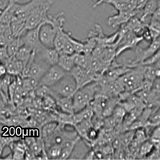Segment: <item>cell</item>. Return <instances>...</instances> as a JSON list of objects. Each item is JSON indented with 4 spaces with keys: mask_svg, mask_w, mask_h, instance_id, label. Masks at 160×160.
<instances>
[{
    "mask_svg": "<svg viewBox=\"0 0 160 160\" xmlns=\"http://www.w3.org/2000/svg\"><path fill=\"white\" fill-rule=\"evenodd\" d=\"M10 58L8 48L5 46H0V62L5 63Z\"/></svg>",
    "mask_w": 160,
    "mask_h": 160,
    "instance_id": "cell-26",
    "label": "cell"
},
{
    "mask_svg": "<svg viewBox=\"0 0 160 160\" xmlns=\"http://www.w3.org/2000/svg\"><path fill=\"white\" fill-rule=\"evenodd\" d=\"M153 150H155V147H154L152 142L148 139L146 140V141H144V142H142V143H141V145H140L138 158H147L150 155H151V152L153 151Z\"/></svg>",
    "mask_w": 160,
    "mask_h": 160,
    "instance_id": "cell-17",
    "label": "cell"
},
{
    "mask_svg": "<svg viewBox=\"0 0 160 160\" xmlns=\"http://www.w3.org/2000/svg\"><path fill=\"white\" fill-rule=\"evenodd\" d=\"M59 28L48 21H44L40 24L39 40L41 44L46 48H54V41Z\"/></svg>",
    "mask_w": 160,
    "mask_h": 160,
    "instance_id": "cell-3",
    "label": "cell"
},
{
    "mask_svg": "<svg viewBox=\"0 0 160 160\" xmlns=\"http://www.w3.org/2000/svg\"><path fill=\"white\" fill-rule=\"evenodd\" d=\"M8 26H9V23H4V22H0V35L5 32Z\"/></svg>",
    "mask_w": 160,
    "mask_h": 160,
    "instance_id": "cell-30",
    "label": "cell"
},
{
    "mask_svg": "<svg viewBox=\"0 0 160 160\" xmlns=\"http://www.w3.org/2000/svg\"><path fill=\"white\" fill-rule=\"evenodd\" d=\"M33 52H34V49L31 48V47L28 45H22L21 48H19L17 53L15 54V55L14 57L16 58L17 59L22 61L25 66L27 65L28 62H29L30 58H31V55H32Z\"/></svg>",
    "mask_w": 160,
    "mask_h": 160,
    "instance_id": "cell-13",
    "label": "cell"
},
{
    "mask_svg": "<svg viewBox=\"0 0 160 160\" xmlns=\"http://www.w3.org/2000/svg\"><path fill=\"white\" fill-rule=\"evenodd\" d=\"M133 139H135L140 144L142 143L146 140H148V136H147V134L145 132V130L142 129V128H138L136 132H135V135H134Z\"/></svg>",
    "mask_w": 160,
    "mask_h": 160,
    "instance_id": "cell-23",
    "label": "cell"
},
{
    "mask_svg": "<svg viewBox=\"0 0 160 160\" xmlns=\"http://www.w3.org/2000/svg\"><path fill=\"white\" fill-rule=\"evenodd\" d=\"M68 34V39L70 42L72 43L75 50V53H82L84 51V47H85V41H80V40L76 39L73 37L72 34L70 31H67Z\"/></svg>",
    "mask_w": 160,
    "mask_h": 160,
    "instance_id": "cell-21",
    "label": "cell"
},
{
    "mask_svg": "<svg viewBox=\"0 0 160 160\" xmlns=\"http://www.w3.org/2000/svg\"><path fill=\"white\" fill-rule=\"evenodd\" d=\"M39 28L40 25L35 28L25 30L22 35H20L23 41V43L31 47L34 50L41 43L39 40Z\"/></svg>",
    "mask_w": 160,
    "mask_h": 160,
    "instance_id": "cell-7",
    "label": "cell"
},
{
    "mask_svg": "<svg viewBox=\"0 0 160 160\" xmlns=\"http://www.w3.org/2000/svg\"><path fill=\"white\" fill-rule=\"evenodd\" d=\"M61 152H62V147L57 144H53L48 147L46 151L48 158H53V159H57V158L59 159Z\"/></svg>",
    "mask_w": 160,
    "mask_h": 160,
    "instance_id": "cell-20",
    "label": "cell"
},
{
    "mask_svg": "<svg viewBox=\"0 0 160 160\" xmlns=\"http://www.w3.org/2000/svg\"><path fill=\"white\" fill-rule=\"evenodd\" d=\"M8 106V103L5 102L3 97L2 96V95L0 94V111L2 109H3L4 108H6Z\"/></svg>",
    "mask_w": 160,
    "mask_h": 160,
    "instance_id": "cell-31",
    "label": "cell"
},
{
    "mask_svg": "<svg viewBox=\"0 0 160 160\" xmlns=\"http://www.w3.org/2000/svg\"><path fill=\"white\" fill-rule=\"evenodd\" d=\"M60 54H65V55H74L75 53V50L74 46L72 45L70 40L68 39V41L67 42V43L65 44V46L63 47L61 51H60Z\"/></svg>",
    "mask_w": 160,
    "mask_h": 160,
    "instance_id": "cell-25",
    "label": "cell"
},
{
    "mask_svg": "<svg viewBox=\"0 0 160 160\" xmlns=\"http://www.w3.org/2000/svg\"><path fill=\"white\" fill-rule=\"evenodd\" d=\"M136 14L137 10H135V11H118L116 15H111L108 18V24L112 27V28H116L118 26L125 25L133 16L136 15Z\"/></svg>",
    "mask_w": 160,
    "mask_h": 160,
    "instance_id": "cell-6",
    "label": "cell"
},
{
    "mask_svg": "<svg viewBox=\"0 0 160 160\" xmlns=\"http://www.w3.org/2000/svg\"><path fill=\"white\" fill-rule=\"evenodd\" d=\"M73 56H74L75 66L89 69L90 62H91V55H87L84 53H75Z\"/></svg>",
    "mask_w": 160,
    "mask_h": 160,
    "instance_id": "cell-16",
    "label": "cell"
},
{
    "mask_svg": "<svg viewBox=\"0 0 160 160\" xmlns=\"http://www.w3.org/2000/svg\"><path fill=\"white\" fill-rule=\"evenodd\" d=\"M58 128V125L56 122H49L44 126L42 130V136L44 142L47 141L55 132Z\"/></svg>",
    "mask_w": 160,
    "mask_h": 160,
    "instance_id": "cell-19",
    "label": "cell"
},
{
    "mask_svg": "<svg viewBox=\"0 0 160 160\" xmlns=\"http://www.w3.org/2000/svg\"><path fill=\"white\" fill-rule=\"evenodd\" d=\"M151 91H155L157 94H159L160 95V77L159 78H156V79L153 82L152 88H151Z\"/></svg>",
    "mask_w": 160,
    "mask_h": 160,
    "instance_id": "cell-27",
    "label": "cell"
},
{
    "mask_svg": "<svg viewBox=\"0 0 160 160\" xmlns=\"http://www.w3.org/2000/svg\"><path fill=\"white\" fill-rule=\"evenodd\" d=\"M18 0H6L5 8L0 15V22L4 23H10L15 15L16 4Z\"/></svg>",
    "mask_w": 160,
    "mask_h": 160,
    "instance_id": "cell-9",
    "label": "cell"
},
{
    "mask_svg": "<svg viewBox=\"0 0 160 160\" xmlns=\"http://www.w3.org/2000/svg\"><path fill=\"white\" fill-rule=\"evenodd\" d=\"M68 72L64 71L62 68H60L58 64L51 66L49 69L40 78L39 85L46 86L48 88H51L58 82L62 78H63Z\"/></svg>",
    "mask_w": 160,
    "mask_h": 160,
    "instance_id": "cell-4",
    "label": "cell"
},
{
    "mask_svg": "<svg viewBox=\"0 0 160 160\" xmlns=\"http://www.w3.org/2000/svg\"><path fill=\"white\" fill-rule=\"evenodd\" d=\"M35 55L43 59L50 66L58 64L60 53L55 48H46L40 43L35 49Z\"/></svg>",
    "mask_w": 160,
    "mask_h": 160,
    "instance_id": "cell-5",
    "label": "cell"
},
{
    "mask_svg": "<svg viewBox=\"0 0 160 160\" xmlns=\"http://www.w3.org/2000/svg\"><path fill=\"white\" fill-rule=\"evenodd\" d=\"M49 88L52 96L73 97L78 90V86L75 78L68 73L63 78Z\"/></svg>",
    "mask_w": 160,
    "mask_h": 160,
    "instance_id": "cell-2",
    "label": "cell"
},
{
    "mask_svg": "<svg viewBox=\"0 0 160 160\" xmlns=\"http://www.w3.org/2000/svg\"><path fill=\"white\" fill-rule=\"evenodd\" d=\"M68 41V34H67V31H64L63 27H62V28H60L58 30V32H57V35L55 38V41H54V48H55L58 52H60Z\"/></svg>",
    "mask_w": 160,
    "mask_h": 160,
    "instance_id": "cell-15",
    "label": "cell"
},
{
    "mask_svg": "<svg viewBox=\"0 0 160 160\" xmlns=\"http://www.w3.org/2000/svg\"><path fill=\"white\" fill-rule=\"evenodd\" d=\"M158 1V7H160V0H157Z\"/></svg>",
    "mask_w": 160,
    "mask_h": 160,
    "instance_id": "cell-33",
    "label": "cell"
},
{
    "mask_svg": "<svg viewBox=\"0 0 160 160\" xmlns=\"http://www.w3.org/2000/svg\"><path fill=\"white\" fill-rule=\"evenodd\" d=\"M8 44V41L5 37V35H4V34H1L0 35V46H5V47H7Z\"/></svg>",
    "mask_w": 160,
    "mask_h": 160,
    "instance_id": "cell-29",
    "label": "cell"
},
{
    "mask_svg": "<svg viewBox=\"0 0 160 160\" xmlns=\"http://www.w3.org/2000/svg\"><path fill=\"white\" fill-rule=\"evenodd\" d=\"M7 74H8V71H7L5 63L0 62V78H3Z\"/></svg>",
    "mask_w": 160,
    "mask_h": 160,
    "instance_id": "cell-28",
    "label": "cell"
},
{
    "mask_svg": "<svg viewBox=\"0 0 160 160\" xmlns=\"http://www.w3.org/2000/svg\"><path fill=\"white\" fill-rule=\"evenodd\" d=\"M25 21L26 20L18 18L16 17H13L10 22V28L12 31L13 35L15 38H18L22 35L23 31H25Z\"/></svg>",
    "mask_w": 160,
    "mask_h": 160,
    "instance_id": "cell-12",
    "label": "cell"
},
{
    "mask_svg": "<svg viewBox=\"0 0 160 160\" xmlns=\"http://www.w3.org/2000/svg\"><path fill=\"white\" fill-rule=\"evenodd\" d=\"M149 140L153 143L155 149L160 151V127L153 130L152 132L151 133Z\"/></svg>",
    "mask_w": 160,
    "mask_h": 160,
    "instance_id": "cell-22",
    "label": "cell"
},
{
    "mask_svg": "<svg viewBox=\"0 0 160 160\" xmlns=\"http://www.w3.org/2000/svg\"><path fill=\"white\" fill-rule=\"evenodd\" d=\"M8 74L11 75H15V76H18V75H22V71H23L24 68H25V64L17 59L15 57H11L9 59L5 62Z\"/></svg>",
    "mask_w": 160,
    "mask_h": 160,
    "instance_id": "cell-8",
    "label": "cell"
},
{
    "mask_svg": "<svg viewBox=\"0 0 160 160\" xmlns=\"http://www.w3.org/2000/svg\"><path fill=\"white\" fill-rule=\"evenodd\" d=\"M5 6H6V2L3 3L2 0H0V15H1L2 11H3V9L5 8Z\"/></svg>",
    "mask_w": 160,
    "mask_h": 160,
    "instance_id": "cell-32",
    "label": "cell"
},
{
    "mask_svg": "<svg viewBox=\"0 0 160 160\" xmlns=\"http://www.w3.org/2000/svg\"><path fill=\"white\" fill-rule=\"evenodd\" d=\"M10 148L13 155V159H23L25 158L26 150L28 146L25 142L18 141V142H12L10 143Z\"/></svg>",
    "mask_w": 160,
    "mask_h": 160,
    "instance_id": "cell-10",
    "label": "cell"
},
{
    "mask_svg": "<svg viewBox=\"0 0 160 160\" xmlns=\"http://www.w3.org/2000/svg\"><path fill=\"white\" fill-rule=\"evenodd\" d=\"M158 62H160V48L155 53V54H154V55H151L150 58H148V59H146L145 61H143L141 64L145 66H148L155 64Z\"/></svg>",
    "mask_w": 160,
    "mask_h": 160,
    "instance_id": "cell-24",
    "label": "cell"
},
{
    "mask_svg": "<svg viewBox=\"0 0 160 160\" xmlns=\"http://www.w3.org/2000/svg\"><path fill=\"white\" fill-rule=\"evenodd\" d=\"M58 65L62 68L67 72H71V70L75 67V60L73 55H65L60 54L59 59H58Z\"/></svg>",
    "mask_w": 160,
    "mask_h": 160,
    "instance_id": "cell-11",
    "label": "cell"
},
{
    "mask_svg": "<svg viewBox=\"0 0 160 160\" xmlns=\"http://www.w3.org/2000/svg\"><path fill=\"white\" fill-rule=\"evenodd\" d=\"M99 84L97 82H91L80 88L73 95V110L77 113L90 106L95 99L99 89Z\"/></svg>",
    "mask_w": 160,
    "mask_h": 160,
    "instance_id": "cell-1",
    "label": "cell"
},
{
    "mask_svg": "<svg viewBox=\"0 0 160 160\" xmlns=\"http://www.w3.org/2000/svg\"><path fill=\"white\" fill-rule=\"evenodd\" d=\"M125 25L130 31L135 33V34H138V33L140 32H143L144 28L147 27V26L141 21V19H140L138 16H136V15L133 16Z\"/></svg>",
    "mask_w": 160,
    "mask_h": 160,
    "instance_id": "cell-14",
    "label": "cell"
},
{
    "mask_svg": "<svg viewBox=\"0 0 160 160\" xmlns=\"http://www.w3.org/2000/svg\"><path fill=\"white\" fill-rule=\"evenodd\" d=\"M22 45H24L23 41H22V38L21 37H18V38H15V39L12 40L11 42L8 44L7 46V48H8V54H9L10 58L11 57H14L15 55V54L17 53V51L19 50V48L22 47Z\"/></svg>",
    "mask_w": 160,
    "mask_h": 160,
    "instance_id": "cell-18",
    "label": "cell"
}]
</instances>
